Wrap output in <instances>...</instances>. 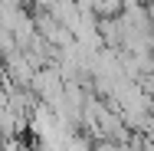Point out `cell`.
<instances>
[{
  "label": "cell",
  "instance_id": "obj_1",
  "mask_svg": "<svg viewBox=\"0 0 154 151\" xmlns=\"http://www.w3.org/2000/svg\"><path fill=\"white\" fill-rule=\"evenodd\" d=\"M151 43H154V23H151Z\"/></svg>",
  "mask_w": 154,
  "mask_h": 151
}]
</instances>
